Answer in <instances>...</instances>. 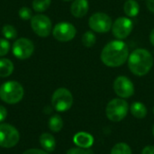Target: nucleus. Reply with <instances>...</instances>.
I'll return each instance as SVG.
<instances>
[{
    "label": "nucleus",
    "mask_w": 154,
    "mask_h": 154,
    "mask_svg": "<svg viewBox=\"0 0 154 154\" xmlns=\"http://www.w3.org/2000/svg\"><path fill=\"white\" fill-rule=\"evenodd\" d=\"M129 57L128 46L122 41L116 40L108 42L102 50L100 58L102 62L111 68L120 67Z\"/></svg>",
    "instance_id": "obj_1"
},
{
    "label": "nucleus",
    "mask_w": 154,
    "mask_h": 154,
    "mask_svg": "<svg viewBox=\"0 0 154 154\" xmlns=\"http://www.w3.org/2000/svg\"><path fill=\"white\" fill-rule=\"evenodd\" d=\"M153 57L145 49H136L128 57V66L130 70L136 76L146 75L153 66Z\"/></svg>",
    "instance_id": "obj_2"
},
{
    "label": "nucleus",
    "mask_w": 154,
    "mask_h": 154,
    "mask_svg": "<svg viewBox=\"0 0 154 154\" xmlns=\"http://www.w3.org/2000/svg\"><path fill=\"white\" fill-rule=\"evenodd\" d=\"M23 88L16 81L5 82L0 87V98L7 104H16L23 97Z\"/></svg>",
    "instance_id": "obj_3"
},
{
    "label": "nucleus",
    "mask_w": 154,
    "mask_h": 154,
    "mask_svg": "<svg viewBox=\"0 0 154 154\" xmlns=\"http://www.w3.org/2000/svg\"><path fill=\"white\" fill-rule=\"evenodd\" d=\"M128 103L123 98H115L108 102L106 114L107 118L112 122H120L127 116Z\"/></svg>",
    "instance_id": "obj_4"
},
{
    "label": "nucleus",
    "mask_w": 154,
    "mask_h": 154,
    "mask_svg": "<svg viewBox=\"0 0 154 154\" xmlns=\"http://www.w3.org/2000/svg\"><path fill=\"white\" fill-rule=\"evenodd\" d=\"M73 104V97L71 92L64 88H58L52 95L51 105L58 112H65L69 110Z\"/></svg>",
    "instance_id": "obj_5"
},
{
    "label": "nucleus",
    "mask_w": 154,
    "mask_h": 154,
    "mask_svg": "<svg viewBox=\"0 0 154 154\" xmlns=\"http://www.w3.org/2000/svg\"><path fill=\"white\" fill-rule=\"evenodd\" d=\"M20 139V134L15 127L9 124L0 125V147L12 148L15 146Z\"/></svg>",
    "instance_id": "obj_6"
},
{
    "label": "nucleus",
    "mask_w": 154,
    "mask_h": 154,
    "mask_svg": "<svg viewBox=\"0 0 154 154\" xmlns=\"http://www.w3.org/2000/svg\"><path fill=\"white\" fill-rule=\"evenodd\" d=\"M89 27L97 32L104 33L112 29L113 22L109 15L105 13H95L88 19Z\"/></svg>",
    "instance_id": "obj_7"
},
{
    "label": "nucleus",
    "mask_w": 154,
    "mask_h": 154,
    "mask_svg": "<svg viewBox=\"0 0 154 154\" xmlns=\"http://www.w3.org/2000/svg\"><path fill=\"white\" fill-rule=\"evenodd\" d=\"M31 26L33 32L40 37H47L51 32V19L44 14H36L32 16Z\"/></svg>",
    "instance_id": "obj_8"
},
{
    "label": "nucleus",
    "mask_w": 154,
    "mask_h": 154,
    "mask_svg": "<svg viewBox=\"0 0 154 154\" xmlns=\"http://www.w3.org/2000/svg\"><path fill=\"white\" fill-rule=\"evenodd\" d=\"M34 51L32 42L26 38H20L13 44V54L19 60H26L32 56Z\"/></svg>",
    "instance_id": "obj_9"
},
{
    "label": "nucleus",
    "mask_w": 154,
    "mask_h": 154,
    "mask_svg": "<svg viewBox=\"0 0 154 154\" xmlns=\"http://www.w3.org/2000/svg\"><path fill=\"white\" fill-rule=\"evenodd\" d=\"M134 28L133 22L127 17L117 18L112 25V32L118 40H123L128 37Z\"/></svg>",
    "instance_id": "obj_10"
},
{
    "label": "nucleus",
    "mask_w": 154,
    "mask_h": 154,
    "mask_svg": "<svg viewBox=\"0 0 154 154\" xmlns=\"http://www.w3.org/2000/svg\"><path fill=\"white\" fill-rule=\"evenodd\" d=\"M77 33L75 26L69 23L62 22L55 25L52 31L54 38L60 42H69L71 41Z\"/></svg>",
    "instance_id": "obj_11"
},
{
    "label": "nucleus",
    "mask_w": 154,
    "mask_h": 154,
    "mask_svg": "<svg viewBox=\"0 0 154 154\" xmlns=\"http://www.w3.org/2000/svg\"><path fill=\"white\" fill-rule=\"evenodd\" d=\"M114 90L118 97L122 98H128L134 94V86L128 78L119 76L115 79Z\"/></svg>",
    "instance_id": "obj_12"
},
{
    "label": "nucleus",
    "mask_w": 154,
    "mask_h": 154,
    "mask_svg": "<svg viewBox=\"0 0 154 154\" xmlns=\"http://www.w3.org/2000/svg\"><path fill=\"white\" fill-rule=\"evenodd\" d=\"M73 141H74V143L78 147L83 148V149H88L92 146L94 143V138L88 133L79 132L75 134Z\"/></svg>",
    "instance_id": "obj_13"
},
{
    "label": "nucleus",
    "mask_w": 154,
    "mask_h": 154,
    "mask_svg": "<svg viewBox=\"0 0 154 154\" xmlns=\"http://www.w3.org/2000/svg\"><path fill=\"white\" fill-rule=\"evenodd\" d=\"M88 8L89 5L88 0H74L71 5L70 11L75 17L80 18L87 14Z\"/></svg>",
    "instance_id": "obj_14"
},
{
    "label": "nucleus",
    "mask_w": 154,
    "mask_h": 154,
    "mask_svg": "<svg viewBox=\"0 0 154 154\" xmlns=\"http://www.w3.org/2000/svg\"><path fill=\"white\" fill-rule=\"evenodd\" d=\"M40 143L42 147L49 152H53L56 147V140L54 136L48 133H44L40 136Z\"/></svg>",
    "instance_id": "obj_15"
},
{
    "label": "nucleus",
    "mask_w": 154,
    "mask_h": 154,
    "mask_svg": "<svg viewBox=\"0 0 154 154\" xmlns=\"http://www.w3.org/2000/svg\"><path fill=\"white\" fill-rule=\"evenodd\" d=\"M131 114L137 119H143L147 116V108L144 104L141 102H134L132 104L131 107Z\"/></svg>",
    "instance_id": "obj_16"
},
{
    "label": "nucleus",
    "mask_w": 154,
    "mask_h": 154,
    "mask_svg": "<svg viewBox=\"0 0 154 154\" xmlns=\"http://www.w3.org/2000/svg\"><path fill=\"white\" fill-rule=\"evenodd\" d=\"M124 12L128 17H135L140 12V5L135 0H127L124 5Z\"/></svg>",
    "instance_id": "obj_17"
},
{
    "label": "nucleus",
    "mask_w": 154,
    "mask_h": 154,
    "mask_svg": "<svg viewBox=\"0 0 154 154\" xmlns=\"http://www.w3.org/2000/svg\"><path fill=\"white\" fill-rule=\"evenodd\" d=\"M14 71V64L8 59H0V77L5 78L10 76Z\"/></svg>",
    "instance_id": "obj_18"
},
{
    "label": "nucleus",
    "mask_w": 154,
    "mask_h": 154,
    "mask_svg": "<svg viewBox=\"0 0 154 154\" xmlns=\"http://www.w3.org/2000/svg\"><path fill=\"white\" fill-rule=\"evenodd\" d=\"M48 125H49V128L52 132L58 133L63 127V120L59 115H55V116H51L50 118Z\"/></svg>",
    "instance_id": "obj_19"
},
{
    "label": "nucleus",
    "mask_w": 154,
    "mask_h": 154,
    "mask_svg": "<svg viewBox=\"0 0 154 154\" xmlns=\"http://www.w3.org/2000/svg\"><path fill=\"white\" fill-rule=\"evenodd\" d=\"M110 154H133L132 153V150L129 147L128 144L124 143H120L116 144L112 150Z\"/></svg>",
    "instance_id": "obj_20"
},
{
    "label": "nucleus",
    "mask_w": 154,
    "mask_h": 154,
    "mask_svg": "<svg viewBox=\"0 0 154 154\" xmlns=\"http://www.w3.org/2000/svg\"><path fill=\"white\" fill-rule=\"evenodd\" d=\"M51 0H33L32 1V7L36 12H44L47 10L51 5Z\"/></svg>",
    "instance_id": "obj_21"
},
{
    "label": "nucleus",
    "mask_w": 154,
    "mask_h": 154,
    "mask_svg": "<svg viewBox=\"0 0 154 154\" xmlns=\"http://www.w3.org/2000/svg\"><path fill=\"white\" fill-rule=\"evenodd\" d=\"M2 33H3V35H4V37L5 39H9V40L14 39L17 36V31H16V29L14 26L10 25V24H6V25H5L3 27Z\"/></svg>",
    "instance_id": "obj_22"
},
{
    "label": "nucleus",
    "mask_w": 154,
    "mask_h": 154,
    "mask_svg": "<svg viewBox=\"0 0 154 154\" xmlns=\"http://www.w3.org/2000/svg\"><path fill=\"white\" fill-rule=\"evenodd\" d=\"M96 36L92 32H86L82 36V44L86 47H92L96 42Z\"/></svg>",
    "instance_id": "obj_23"
},
{
    "label": "nucleus",
    "mask_w": 154,
    "mask_h": 154,
    "mask_svg": "<svg viewBox=\"0 0 154 154\" xmlns=\"http://www.w3.org/2000/svg\"><path fill=\"white\" fill-rule=\"evenodd\" d=\"M19 16L23 20H29V19H32V11L30 8L23 6L19 10Z\"/></svg>",
    "instance_id": "obj_24"
},
{
    "label": "nucleus",
    "mask_w": 154,
    "mask_h": 154,
    "mask_svg": "<svg viewBox=\"0 0 154 154\" xmlns=\"http://www.w3.org/2000/svg\"><path fill=\"white\" fill-rule=\"evenodd\" d=\"M10 49V43L5 39H0V57L8 53Z\"/></svg>",
    "instance_id": "obj_25"
},
{
    "label": "nucleus",
    "mask_w": 154,
    "mask_h": 154,
    "mask_svg": "<svg viewBox=\"0 0 154 154\" xmlns=\"http://www.w3.org/2000/svg\"><path fill=\"white\" fill-rule=\"evenodd\" d=\"M67 154H89V152L83 149V148H71L69 149L68 152H67Z\"/></svg>",
    "instance_id": "obj_26"
},
{
    "label": "nucleus",
    "mask_w": 154,
    "mask_h": 154,
    "mask_svg": "<svg viewBox=\"0 0 154 154\" xmlns=\"http://www.w3.org/2000/svg\"><path fill=\"white\" fill-rule=\"evenodd\" d=\"M23 154H48L46 152L42 151V150H39V149H29L27 151H25Z\"/></svg>",
    "instance_id": "obj_27"
},
{
    "label": "nucleus",
    "mask_w": 154,
    "mask_h": 154,
    "mask_svg": "<svg viewBox=\"0 0 154 154\" xmlns=\"http://www.w3.org/2000/svg\"><path fill=\"white\" fill-rule=\"evenodd\" d=\"M7 116V111L5 109V107H4L3 106H0V123L3 122Z\"/></svg>",
    "instance_id": "obj_28"
},
{
    "label": "nucleus",
    "mask_w": 154,
    "mask_h": 154,
    "mask_svg": "<svg viewBox=\"0 0 154 154\" xmlns=\"http://www.w3.org/2000/svg\"><path fill=\"white\" fill-rule=\"evenodd\" d=\"M142 154H154V146L152 145L145 146L142 152Z\"/></svg>",
    "instance_id": "obj_29"
},
{
    "label": "nucleus",
    "mask_w": 154,
    "mask_h": 154,
    "mask_svg": "<svg viewBox=\"0 0 154 154\" xmlns=\"http://www.w3.org/2000/svg\"><path fill=\"white\" fill-rule=\"evenodd\" d=\"M146 5L152 13H154V0H146Z\"/></svg>",
    "instance_id": "obj_30"
},
{
    "label": "nucleus",
    "mask_w": 154,
    "mask_h": 154,
    "mask_svg": "<svg viewBox=\"0 0 154 154\" xmlns=\"http://www.w3.org/2000/svg\"><path fill=\"white\" fill-rule=\"evenodd\" d=\"M150 41H151L152 44L154 46V28L152 29V32L150 34Z\"/></svg>",
    "instance_id": "obj_31"
},
{
    "label": "nucleus",
    "mask_w": 154,
    "mask_h": 154,
    "mask_svg": "<svg viewBox=\"0 0 154 154\" xmlns=\"http://www.w3.org/2000/svg\"><path fill=\"white\" fill-rule=\"evenodd\" d=\"M152 134H153V136H154V125H153V128H152Z\"/></svg>",
    "instance_id": "obj_32"
},
{
    "label": "nucleus",
    "mask_w": 154,
    "mask_h": 154,
    "mask_svg": "<svg viewBox=\"0 0 154 154\" xmlns=\"http://www.w3.org/2000/svg\"><path fill=\"white\" fill-rule=\"evenodd\" d=\"M64 1H70V0H64Z\"/></svg>",
    "instance_id": "obj_33"
},
{
    "label": "nucleus",
    "mask_w": 154,
    "mask_h": 154,
    "mask_svg": "<svg viewBox=\"0 0 154 154\" xmlns=\"http://www.w3.org/2000/svg\"><path fill=\"white\" fill-rule=\"evenodd\" d=\"M153 113H154V107H153Z\"/></svg>",
    "instance_id": "obj_34"
}]
</instances>
